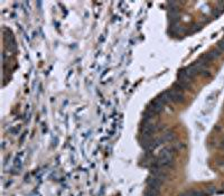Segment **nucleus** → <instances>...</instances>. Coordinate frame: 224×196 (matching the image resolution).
<instances>
[{"label": "nucleus", "mask_w": 224, "mask_h": 196, "mask_svg": "<svg viewBox=\"0 0 224 196\" xmlns=\"http://www.w3.org/2000/svg\"><path fill=\"white\" fill-rule=\"evenodd\" d=\"M167 93V96H168V99H169V102H181L184 100V94H183V92L181 91H178V90H176V89H170V90H168L166 91Z\"/></svg>", "instance_id": "1"}, {"label": "nucleus", "mask_w": 224, "mask_h": 196, "mask_svg": "<svg viewBox=\"0 0 224 196\" xmlns=\"http://www.w3.org/2000/svg\"><path fill=\"white\" fill-rule=\"evenodd\" d=\"M163 140H164V142H172L175 140V135H174L173 132H170V131H168V132H165L164 135H163Z\"/></svg>", "instance_id": "2"}, {"label": "nucleus", "mask_w": 224, "mask_h": 196, "mask_svg": "<svg viewBox=\"0 0 224 196\" xmlns=\"http://www.w3.org/2000/svg\"><path fill=\"white\" fill-rule=\"evenodd\" d=\"M216 48H217V50H218V51L224 52V38H223V39H222V40H220V42L217 43Z\"/></svg>", "instance_id": "3"}]
</instances>
